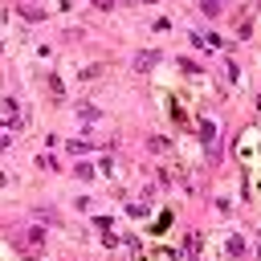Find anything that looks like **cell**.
Returning a JSON list of instances; mask_svg holds the SVG:
<instances>
[{"label":"cell","instance_id":"8992f818","mask_svg":"<svg viewBox=\"0 0 261 261\" xmlns=\"http://www.w3.org/2000/svg\"><path fill=\"white\" fill-rule=\"evenodd\" d=\"M135 4H155V0H135Z\"/></svg>","mask_w":261,"mask_h":261},{"label":"cell","instance_id":"5b68a950","mask_svg":"<svg viewBox=\"0 0 261 261\" xmlns=\"http://www.w3.org/2000/svg\"><path fill=\"white\" fill-rule=\"evenodd\" d=\"M94 4H98V8H114V0H94Z\"/></svg>","mask_w":261,"mask_h":261},{"label":"cell","instance_id":"6da1fadb","mask_svg":"<svg viewBox=\"0 0 261 261\" xmlns=\"http://www.w3.org/2000/svg\"><path fill=\"white\" fill-rule=\"evenodd\" d=\"M159 57H163V53H155V49H143V53H135V57H130V65L147 73V69H155V65H159Z\"/></svg>","mask_w":261,"mask_h":261},{"label":"cell","instance_id":"277c9868","mask_svg":"<svg viewBox=\"0 0 261 261\" xmlns=\"http://www.w3.org/2000/svg\"><path fill=\"white\" fill-rule=\"evenodd\" d=\"M200 8H204L208 16H220V0H200Z\"/></svg>","mask_w":261,"mask_h":261},{"label":"cell","instance_id":"7a4b0ae2","mask_svg":"<svg viewBox=\"0 0 261 261\" xmlns=\"http://www.w3.org/2000/svg\"><path fill=\"white\" fill-rule=\"evenodd\" d=\"M245 253V241L241 237H228V257H241Z\"/></svg>","mask_w":261,"mask_h":261},{"label":"cell","instance_id":"3957f363","mask_svg":"<svg viewBox=\"0 0 261 261\" xmlns=\"http://www.w3.org/2000/svg\"><path fill=\"white\" fill-rule=\"evenodd\" d=\"M65 151H90V139H69Z\"/></svg>","mask_w":261,"mask_h":261}]
</instances>
